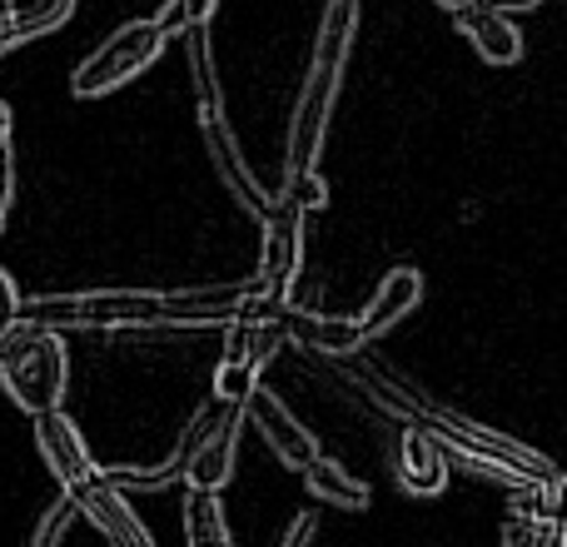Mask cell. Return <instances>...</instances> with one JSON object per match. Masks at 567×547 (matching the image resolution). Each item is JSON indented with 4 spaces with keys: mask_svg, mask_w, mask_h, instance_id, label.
<instances>
[{
    "mask_svg": "<svg viewBox=\"0 0 567 547\" xmlns=\"http://www.w3.org/2000/svg\"><path fill=\"white\" fill-rule=\"evenodd\" d=\"M199 130H205V145H209V155H215L219 179L229 185V195H235L239 205L249 209V215L265 219L269 209L279 205V199H275V195H265V189L255 185V175H249L245 155H239L235 135H229V125H225V110H199Z\"/></svg>",
    "mask_w": 567,
    "mask_h": 547,
    "instance_id": "13",
    "label": "cell"
},
{
    "mask_svg": "<svg viewBox=\"0 0 567 547\" xmlns=\"http://www.w3.org/2000/svg\"><path fill=\"white\" fill-rule=\"evenodd\" d=\"M16 16V0H0V20H10Z\"/></svg>",
    "mask_w": 567,
    "mask_h": 547,
    "instance_id": "30",
    "label": "cell"
},
{
    "mask_svg": "<svg viewBox=\"0 0 567 547\" xmlns=\"http://www.w3.org/2000/svg\"><path fill=\"white\" fill-rule=\"evenodd\" d=\"M239 409H245V423H255L259 438H265L269 448H275V458L284 463V468L299 473L303 463H309L313 453H319L313 433L303 429V423L293 419L289 409H284V399H279V393H269L265 383H255V389H249V399L239 403Z\"/></svg>",
    "mask_w": 567,
    "mask_h": 547,
    "instance_id": "8",
    "label": "cell"
},
{
    "mask_svg": "<svg viewBox=\"0 0 567 547\" xmlns=\"http://www.w3.org/2000/svg\"><path fill=\"white\" fill-rule=\"evenodd\" d=\"M65 379H70V359H65V343H60L55 329H30L25 339H16V349L0 359V389H6L10 403L25 409L30 419L60 409Z\"/></svg>",
    "mask_w": 567,
    "mask_h": 547,
    "instance_id": "3",
    "label": "cell"
},
{
    "mask_svg": "<svg viewBox=\"0 0 567 547\" xmlns=\"http://www.w3.org/2000/svg\"><path fill=\"white\" fill-rule=\"evenodd\" d=\"M284 329L275 319H229L225 323V353L215 369V403H245L259 383V369L279 353Z\"/></svg>",
    "mask_w": 567,
    "mask_h": 547,
    "instance_id": "5",
    "label": "cell"
},
{
    "mask_svg": "<svg viewBox=\"0 0 567 547\" xmlns=\"http://www.w3.org/2000/svg\"><path fill=\"white\" fill-rule=\"evenodd\" d=\"M478 6L498 10V16H523V10H538V0H478Z\"/></svg>",
    "mask_w": 567,
    "mask_h": 547,
    "instance_id": "27",
    "label": "cell"
},
{
    "mask_svg": "<svg viewBox=\"0 0 567 547\" xmlns=\"http://www.w3.org/2000/svg\"><path fill=\"white\" fill-rule=\"evenodd\" d=\"M20 323L35 329H159V293H65V299H20Z\"/></svg>",
    "mask_w": 567,
    "mask_h": 547,
    "instance_id": "2",
    "label": "cell"
},
{
    "mask_svg": "<svg viewBox=\"0 0 567 547\" xmlns=\"http://www.w3.org/2000/svg\"><path fill=\"white\" fill-rule=\"evenodd\" d=\"M439 6H449V10H458V6H468V0H439Z\"/></svg>",
    "mask_w": 567,
    "mask_h": 547,
    "instance_id": "31",
    "label": "cell"
},
{
    "mask_svg": "<svg viewBox=\"0 0 567 547\" xmlns=\"http://www.w3.org/2000/svg\"><path fill=\"white\" fill-rule=\"evenodd\" d=\"M299 265H303V209L279 199L265 215V255H259L255 279L265 283L275 299H289V283L299 279Z\"/></svg>",
    "mask_w": 567,
    "mask_h": 547,
    "instance_id": "9",
    "label": "cell"
},
{
    "mask_svg": "<svg viewBox=\"0 0 567 547\" xmlns=\"http://www.w3.org/2000/svg\"><path fill=\"white\" fill-rule=\"evenodd\" d=\"M313 528H319V523H313V513H303V518H293V523H289V533H284V547H309Z\"/></svg>",
    "mask_w": 567,
    "mask_h": 547,
    "instance_id": "26",
    "label": "cell"
},
{
    "mask_svg": "<svg viewBox=\"0 0 567 547\" xmlns=\"http://www.w3.org/2000/svg\"><path fill=\"white\" fill-rule=\"evenodd\" d=\"M419 299H423V274H419V269H393L389 279L379 283V293H373V303L359 313L363 343L383 339V333H389L399 319H409V313L419 309Z\"/></svg>",
    "mask_w": 567,
    "mask_h": 547,
    "instance_id": "16",
    "label": "cell"
},
{
    "mask_svg": "<svg viewBox=\"0 0 567 547\" xmlns=\"http://www.w3.org/2000/svg\"><path fill=\"white\" fill-rule=\"evenodd\" d=\"M353 20H359V0H329L323 10V30H319V45H313V65L309 80H303V95L293 105V125H289V169H313L323 145V125H329V105L339 95V75H343V60H349L353 45Z\"/></svg>",
    "mask_w": 567,
    "mask_h": 547,
    "instance_id": "1",
    "label": "cell"
},
{
    "mask_svg": "<svg viewBox=\"0 0 567 547\" xmlns=\"http://www.w3.org/2000/svg\"><path fill=\"white\" fill-rule=\"evenodd\" d=\"M303 488H309L313 503H329V508H349V513H363L369 508V483L353 478L349 468H343L339 458H323V453H313L309 463L299 468Z\"/></svg>",
    "mask_w": 567,
    "mask_h": 547,
    "instance_id": "17",
    "label": "cell"
},
{
    "mask_svg": "<svg viewBox=\"0 0 567 547\" xmlns=\"http://www.w3.org/2000/svg\"><path fill=\"white\" fill-rule=\"evenodd\" d=\"M70 513H75V503L60 498L55 508L45 513V523H40V533H35V543H30V547H55V543H60V533H65V523H70Z\"/></svg>",
    "mask_w": 567,
    "mask_h": 547,
    "instance_id": "22",
    "label": "cell"
},
{
    "mask_svg": "<svg viewBox=\"0 0 567 547\" xmlns=\"http://www.w3.org/2000/svg\"><path fill=\"white\" fill-rule=\"evenodd\" d=\"M239 429H245V409L239 403H229L225 413H219V423L205 433V438L189 448L185 458V488H209L219 493L229 478H235V448H239Z\"/></svg>",
    "mask_w": 567,
    "mask_h": 547,
    "instance_id": "10",
    "label": "cell"
},
{
    "mask_svg": "<svg viewBox=\"0 0 567 547\" xmlns=\"http://www.w3.org/2000/svg\"><path fill=\"white\" fill-rule=\"evenodd\" d=\"M159 50H165V35H159L155 20H130V25H120L115 35L95 50V55H85V65H75L70 90H75V100L115 95V90L130 85L140 70L155 65Z\"/></svg>",
    "mask_w": 567,
    "mask_h": 547,
    "instance_id": "4",
    "label": "cell"
},
{
    "mask_svg": "<svg viewBox=\"0 0 567 547\" xmlns=\"http://www.w3.org/2000/svg\"><path fill=\"white\" fill-rule=\"evenodd\" d=\"M65 498L75 503V508L85 513L100 533H105L110 547H155V543H150V528L135 518V508H130L125 488H115V483H110L100 468H95V478H85L80 488H70Z\"/></svg>",
    "mask_w": 567,
    "mask_h": 547,
    "instance_id": "7",
    "label": "cell"
},
{
    "mask_svg": "<svg viewBox=\"0 0 567 547\" xmlns=\"http://www.w3.org/2000/svg\"><path fill=\"white\" fill-rule=\"evenodd\" d=\"M269 293L259 279L219 283V289H189V293H159V329H215L249 309V299Z\"/></svg>",
    "mask_w": 567,
    "mask_h": 547,
    "instance_id": "6",
    "label": "cell"
},
{
    "mask_svg": "<svg viewBox=\"0 0 567 547\" xmlns=\"http://www.w3.org/2000/svg\"><path fill=\"white\" fill-rule=\"evenodd\" d=\"M179 518H185V547H235L219 493L185 488V508H179Z\"/></svg>",
    "mask_w": 567,
    "mask_h": 547,
    "instance_id": "18",
    "label": "cell"
},
{
    "mask_svg": "<svg viewBox=\"0 0 567 547\" xmlns=\"http://www.w3.org/2000/svg\"><path fill=\"white\" fill-rule=\"evenodd\" d=\"M189 70H195L199 110H225L219 105V80H215V55H209V25H189Z\"/></svg>",
    "mask_w": 567,
    "mask_h": 547,
    "instance_id": "19",
    "label": "cell"
},
{
    "mask_svg": "<svg viewBox=\"0 0 567 547\" xmlns=\"http://www.w3.org/2000/svg\"><path fill=\"white\" fill-rule=\"evenodd\" d=\"M284 205H293V209H323L329 205V185L319 179V169H293V175H284Z\"/></svg>",
    "mask_w": 567,
    "mask_h": 547,
    "instance_id": "20",
    "label": "cell"
},
{
    "mask_svg": "<svg viewBox=\"0 0 567 547\" xmlns=\"http://www.w3.org/2000/svg\"><path fill=\"white\" fill-rule=\"evenodd\" d=\"M215 6H219V0H185V10H189V20H195V25H209Z\"/></svg>",
    "mask_w": 567,
    "mask_h": 547,
    "instance_id": "28",
    "label": "cell"
},
{
    "mask_svg": "<svg viewBox=\"0 0 567 547\" xmlns=\"http://www.w3.org/2000/svg\"><path fill=\"white\" fill-rule=\"evenodd\" d=\"M449 453L439 448V438H433L429 429H419V423H409V429L399 433V453H393V473H399V488L409 493V498H443V488H449Z\"/></svg>",
    "mask_w": 567,
    "mask_h": 547,
    "instance_id": "11",
    "label": "cell"
},
{
    "mask_svg": "<svg viewBox=\"0 0 567 547\" xmlns=\"http://www.w3.org/2000/svg\"><path fill=\"white\" fill-rule=\"evenodd\" d=\"M518 547H567V523L563 518H538L533 533Z\"/></svg>",
    "mask_w": 567,
    "mask_h": 547,
    "instance_id": "23",
    "label": "cell"
},
{
    "mask_svg": "<svg viewBox=\"0 0 567 547\" xmlns=\"http://www.w3.org/2000/svg\"><path fill=\"white\" fill-rule=\"evenodd\" d=\"M10 140V105H0V145Z\"/></svg>",
    "mask_w": 567,
    "mask_h": 547,
    "instance_id": "29",
    "label": "cell"
},
{
    "mask_svg": "<svg viewBox=\"0 0 567 547\" xmlns=\"http://www.w3.org/2000/svg\"><path fill=\"white\" fill-rule=\"evenodd\" d=\"M35 443H40V458H45V468L55 473V483L60 488H80L85 478H95V468L100 463L90 458V448H85V438H80V429L65 419L60 409H50V413H35Z\"/></svg>",
    "mask_w": 567,
    "mask_h": 547,
    "instance_id": "12",
    "label": "cell"
},
{
    "mask_svg": "<svg viewBox=\"0 0 567 547\" xmlns=\"http://www.w3.org/2000/svg\"><path fill=\"white\" fill-rule=\"evenodd\" d=\"M453 20H458V30L473 40V50H478L488 65H518L523 60V35L508 16H498V10L468 0V6L453 10Z\"/></svg>",
    "mask_w": 567,
    "mask_h": 547,
    "instance_id": "15",
    "label": "cell"
},
{
    "mask_svg": "<svg viewBox=\"0 0 567 547\" xmlns=\"http://www.w3.org/2000/svg\"><path fill=\"white\" fill-rule=\"evenodd\" d=\"M10 195H16V159H10V140L0 145V225H6Z\"/></svg>",
    "mask_w": 567,
    "mask_h": 547,
    "instance_id": "24",
    "label": "cell"
},
{
    "mask_svg": "<svg viewBox=\"0 0 567 547\" xmlns=\"http://www.w3.org/2000/svg\"><path fill=\"white\" fill-rule=\"evenodd\" d=\"M150 20H155V25H159V35H165V40L185 35V30L195 25V20H189V10H185V0H165V6H159Z\"/></svg>",
    "mask_w": 567,
    "mask_h": 547,
    "instance_id": "21",
    "label": "cell"
},
{
    "mask_svg": "<svg viewBox=\"0 0 567 547\" xmlns=\"http://www.w3.org/2000/svg\"><path fill=\"white\" fill-rule=\"evenodd\" d=\"M16 309H20V293H16V283H10V274L0 269V333L16 323Z\"/></svg>",
    "mask_w": 567,
    "mask_h": 547,
    "instance_id": "25",
    "label": "cell"
},
{
    "mask_svg": "<svg viewBox=\"0 0 567 547\" xmlns=\"http://www.w3.org/2000/svg\"><path fill=\"white\" fill-rule=\"evenodd\" d=\"M275 323L284 329V339H299V343H309V349H319V353H333V359L363 349L359 319H339V313H309V309H293V303L284 299L279 313H275Z\"/></svg>",
    "mask_w": 567,
    "mask_h": 547,
    "instance_id": "14",
    "label": "cell"
}]
</instances>
